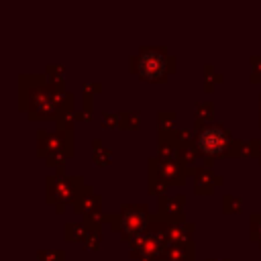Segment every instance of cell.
<instances>
[{"label":"cell","instance_id":"obj_2","mask_svg":"<svg viewBox=\"0 0 261 261\" xmlns=\"http://www.w3.org/2000/svg\"><path fill=\"white\" fill-rule=\"evenodd\" d=\"M139 69L145 77H159L165 69V61L159 53L155 51H149V53H143L141 55V61H139Z\"/></svg>","mask_w":261,"mask_h":261},{"label":"cell","instance_id":"obj_1","mask_svg":"<svg viewBox=\"0 0 261 261\" xmlns=\"http://www.w3.org/2000/svg\"><path fill=\"white\" fill-rule=\"evenodd\" d=\"M224 143H226V135H224V130L218 128V126H208V128H204V130L200 133V139H198L200 149H202L204 153H212V155L220 153V151L224 149Z\"/></svg>","mask_w":261,"mask_h":261}]
</instances>
